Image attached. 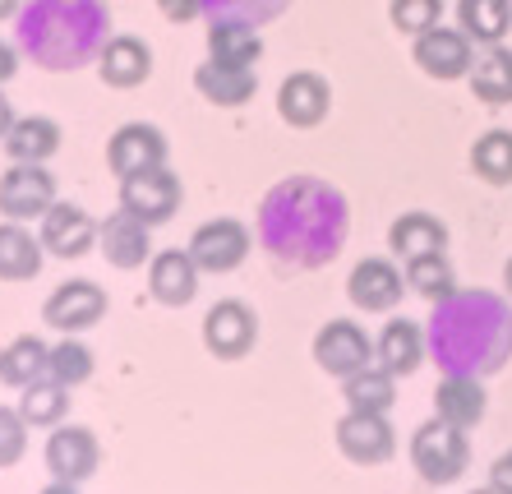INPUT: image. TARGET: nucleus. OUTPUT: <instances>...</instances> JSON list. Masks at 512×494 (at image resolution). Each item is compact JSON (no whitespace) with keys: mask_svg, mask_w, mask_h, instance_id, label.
<instances>
[{"mask_svg":"<svg viewBox=\"0 0 512 494\" xmlns=\"http://www.w3.org/2000/svg\"><path fill=\"white\" fill-rule=\"evenodd\" d=\"M466 462H471V444H466L462 425L434 416V421H425L411 434V467L429 485H453L466 471Z\"/></svg>","mask_w":512,"mask_h":494,"instance_id":"obj_1","label":"nucleus"},{"mask_svg":"<svg viewBox=\"0 0 512 494\" xmlns=\"http://www.w3.org/2000/svg\"><path fill=\"white\" fill-rule=\"evenodd\" d=\"M337 448L360 467H379L397 453V434L388 425V411H346L337 421Z\"/></svg>","mask_w":512,"mask_h":494,"instance_id":"obj_2","label":"nucleus"},{"mask_svg":"<svg viewBox=\"0 0 512 494\" xmlns=\"http://www.w3.org/2000/svg\"><path fill=\"white\" fill-rule=\"evenodd\" d=\"M374 361V342L365 338V328H356L351 319H333L319 328L314 338V365L333 379H351Z\"/></svg>","mask_w":512,"mask_h":494,"instance_id":"obj_3","label":"nucleus"},{"mask_svg":"<svg viewBox=\"0 0 512 494\" xmlns=\"http://www.w3.org/2000/svg\"><path fill=\"white\" fill-rule=\"evenodd\" d=\"M203 342L217 361H240L245 351L259 342V319H254L250 305L240 301H217L203 319Z\"/></svg>","mask_w":512,"mask_h":494,"instance_id":"obj_4","label":"nucleus"},{"mask_svg":"<svg viewBox=\"0 0 512 494\" xmlns=\"http://www.w3.org/2000/svg\"><path fill=\"white\" fill-rule=\"evenodd\" d=\"M107 162L120 181H125V176H139V171L167 167V134L157 130V125H143V121L120 125L107 144Z\"/></svg>","mask_w":512,"mask_h":494,"instance_id":"obj_5","label":"nucleus"},{"mask_svg":"<svg viewBox=\"0 0 512 494\" xmlns=\"http://www.w3.org/2000/svg\"><path fill=\"white\" fill-rule=\"evenodd\" d=\"M120 208H130L134 217L148 222V227H153V222H167V217H176V208H180V181L167 167L125 176V181H120Z\"/></svg>","mask_w":512,"mask_h":494,"instance_id":"obj_6","label":"nucleus"},{"mask_svg":"<svg viewBox=\"0 0 512 494\" xmlns=\"http://www.w3.org/2000/svg\"><path fill=\"white\" fill-rule=\"evenodd\" d=\"M190 254H194V264H199V273H231V268H240V259L250 254V231L240 227L236 217L203 222V227L194 231Z\"/></svg>","mask_w":512,"mask_h":494,"instance_id":"obj_7","label":"nucleus"},{"mask_svg":"<svg viewBox=\"0 0 512 494\" xmlns=\"http://www.w3.org/2000/svg\"><path fill=\"white\" fill-rule=\"evenodd\" d=\"M56 204V181H51L42 162H14L0 176V213L5 217H42Z\"/></svg>","mask_w":512,"mask_h":494,"instance_id":"obj_8","label":"nucleus"},{"mask_svg":"<svg viewBox=\"0 0 512 494\" xmlns=\"http://www.w3.org/2000/svg\"><path fill=\"white\" fill-rule=\"evenodd\" d=\"M416 65L429 79H462L476 65V51H471V37L462 28H443L434 24L429 33L416 37Z\"/></svg>","mask_w":512,"mask_h":494,"instance_id":"obj_9","label":"nucleus"},{"mask_svg":"<svg viewBox=\"0 0 512 494\" xmlns=\"http://www.w3.org/2000/svg\"><path fill=\"white\" fill-rule=\"evenodd\" d=\"M102 314H107V296H102V287H97V282H84V278L56 287L47 296V305H42V319H47L51 328H60V333L93 328Z\"/></svg>","mask_w":512,"mask_h":494,"instance_id":"obj_10","label":"nucleus"},{"mask_svg":"<svg viewBox=\"0 0 512 494\" xmlns=\"http://www.w3.org/2000/svg\"><path fill=\"white\" fill-rule=\"evenodd\" d=\"M97 439L93 430H84V425H56V434L47 439V471L56 476V481H88L97 471Z\"/></svg>","mask_w":512,"mask_h":494,"instance_id":"obj_11","label":"nucleus"},{"mask_svg":"<svg viewBox=\"0 0 512 494\" xmlns=\"http://www.w3.org/2000/svg\"><path fill=\"white\" fill-rule=\"evenodd\" d=\"M328 107H333V88H328V79H319V74H310V70H300V74H291V79H282L277 111H282L286 125L310 130V125H319L323 116H328Z\"/></svg>","mask_w":512,"mask_h":494,"instance_id":"obj_12","label":"nucleus"},{"mask_svg":"<svg viewBox=\"0 0 512 494\" xmlns=\"http://www.w3.org/2000/svg\"><path fill=\"white\" fill-rule=\"evenodd\" d=\"M97 74H102V84H111V88H139L143 79L153 74V51H148V42H139V37L116 33L97 51Z\"/></svg>","mask_w":512,"mask_h":494,"instance_id":"obj_13","label":"nucleus"},{"mask_svg":"<svg viewBox=\"0 0 512 494\" xmlns=\"http://www.w3.org/2000/svg\"><path fill=\"white\" fill-rule=\"evenodd\" d=\"M97 227H93V217L84 213V208H74V204H51L47 213H42V250L56 254V259H79V254L93 245Z\"/></svg>","mask_w":512,"mask_h":494,"instance_id":"obj_14","label":"nucleus"},{"mask_svg":"<svg viewBox=\"0 0 512 494\" xmlns=\"http://www.w3.org/2000/svg\"><path fill=\"white\" fill-rule=\"evenodd\" d=\"M402 282H406V273H397L388 259H365V264L351 268L346 291H351V305H356V310L383 314L402 301Z\"/></svg>","mask_w":512,"mask_h":494,"instance_id":"obj_15","label":"nucleus"},{"mask_svg":"<svg viewBox=\"0 0 512 494\" xmlns=\"http://www.w3.org/2000/svg\"><path fill=\"white\" fill-rule=\"evenodd\" d=\"M97 241H102L107 264H116V268H139L143 259L153 254V245H148V222L134 217L130 208L111 213L107 222H102V231H97Z\"/></svg>","mask_w":512,"mask_h":494,"instance_id":"obj_16","label":"nucleus"},{"mask_svg":"<svg viewBox=\"0 0 512 494\" xmlns=\"http://www.w3.org/2000/svg\"><path fill=\"white\" fill-rule=\"evenodd\" d=\"M194 88H199L213 107H240V102H250L259 79H254V65H227V61H208L194 70Z\"/></svg>","mask_w":512,"mask_h":494,"instance_id":"obj_17","label":"nucleus"},{"mask_svg":"<svg viewBox=\"0 0 512 494\" xmlns=\"http://www.w3.org/2000/svg\"><path fill=\"white\" fill-rule=\"evenodd\" d=\"M148 287L162 305H185L199 291V264L190 250H162L148 268Z\"/></svg>","mask_w":512,"mask_h":494,"instance_id":"obj_18","label":"nucleus"},{"mask_svg":"<svg viewBox=\"0 0 512 494\" xmlns=\"http://www.w3.org/2000/svg\"><path fill=\"white\" fill-rule=\"evenodd\" d=\"M434 416L471 430V425L485 421V388H480L471 374H448V379L434 388Z\"/></svg>","mask_w":512,"mask_h":494,"instance_id":"obj_19","label":"nucleus"},{"mask_svg":"<svg viewBox=\"0 0 512 494\" xmlns=\"http://www.w3.org/2000/svg\"><path fill=\"white\" fill-rule=\"evenodd\" d=\"M374 356H379V365L388 374H411L420 365V356H425V338H420V328L411 324V319H388L379 333V342H374Z\"/></svg>","mask_w":512,"mask_h":494,"instance_id":"obj_20","label":"nucleus"},{"mask_svg":"<svg viewBox=\"0 0 512 494\" xmlns=\"http://www.w3.org/2000/svg\"><path fill=\"white\" fill-rule=\"evenodd\" d=\"M388 245H393V254H402V259L443 254L448 250V227H443L439 217H429V213H406V217H397L393 222Z\"/></svg>","mask_w":512,"mask_h":494,"instance_id":"obj_21","label":"nucleus"},{"mask_svg":"<svg viewBox=\"0 0 512 494\" xmlns=\"http://www.w3.org/2000/svg\"><path fill=\"white\" fill-rule=\"evenodd\" d=\"M208 56L227 65H254L263 56V37L245 19H213V28H208Z\"/></svg>","mask_w":512,"mask_h":494,"instance_id":"obj_22","label":"nucleus"},{"mask_svg":"<svg viewBox=\"0 0 512 494\" xmlns=\"http://www.w3.org/2000/svg\"><path fill=\"white\" fill-rule=\"evenodd\" d=\"M0 144H5V153H10L14 162H47L60 148V125L51 121V116H24V121L10 125V134H5Z\"/></svg>","mask_w":512,"mask_h":494,"instance_id":"obj_23","label":"nucleus"},{"mask_svg":"<svg viewBox=\"0 0 512 494\" xmlns=\"http://www.w3.org/2000/svg\"><path fill=\"white\" fill-rule=\"evenodd\" d=\"M457 19H462V33L471 42H503L512 28V0H457Z\"/></svg>","mask_w":512,"mask_h":494,"instance_id":"obj_24","label":"nucleus"},{"mask_svg":"<svg viewBox=\"0 0 512 494\" xmlns=\"http://www.w3.org/2000/svg\"><path fill=\"white\" fill-rule=\"evenodd\" d=\"M42 268V241H33L19 222H0V278L24 282Z\"/></svg>","mask_w":512,"mask_h":494,"instance_id":"obj_25","label":"nucleus"},{"mask_svg":"<svg viewBox=\"0 0 512 494\" xmlns=\"http://www.w3.org/2000/svg\"><path fill=\"white\" fill-rule=\"evenodd\" d=\"M47 356H51V347L42 338H14L10 347H0V379L10 388H28L33 379H42L47 374Z\"/></svg>","mask_w":512,"mask_h":494,"instance_id":"obj_26","label":"nucleus"},{"mask_svg":"<svg viewBox=\"0 0 512 494\" xmlns=\"http://www.w3.org/2000/svg\"><path fill=\"white\" fill-rule=\"evenodd\" d=\"M471 88H476V97L480 102H489V107L512 102V51L494 42V47L471 65Z\"/></svg>","mask_w":512,"mask_h":494,"instance_id":"obj_27","label":"nucleus"},{"mask_svg":"<svg viewBox=\"0 0 512 494\" xmlns=\"http://www.w3.org/2000/svg\"><path fill=\"white\" fill-rule=\"evenodd\" d=\"M342 393H346V407L351 411H388L397 398L393 374L383 370V365H365L360 374L342 379Z\"/></svg>","mask_w":512,"mask_h":494,"instance_id":"obj_28","label":"nucleus"},{"mask_svg":"<svg viewBox=\"0 0 512 494\" xmlns=\"http://www.w3.org/2000/svg\"><path fill=\"white\" fill-rule=\"evenodd\" d=\"M70 388L60 384V379H51V374H42V379H33V384L24 388V402H19V416H24L28 425H60V416L70 411Z\"/></svg>","mask_w":512,"mask_h":494,"instance_id":"obj_29","label":"nucleus"},{"mask_svg":"<svg viewBox=\"0 0 512 494\" xmlns=\"http://www.w3.org/2000/svg\"><path fill=\"white\" fill-rule=\"evenodd\" d=\"M406 287L429 296V301H448L457 291L453 264H448V250L443 254H420V259H406Z\"/></svg>","mask_w":512,"mask_h":494,"instance_id":"obj_30","label":"nucleus"},{"mask_svg":"<svg viewBox=\"0 0 512 494\" xmlns=\"http://www.w3.org/2000/svg\"><path fill=\"white\" fill-rule=\"evenodd\" d=\"M471 167L485 176L489 185H508L512 181V130H489L471 148Z\"/></svg>","mask_w":512,"mask_h":494,"instance_id":"obj_31","label":"nucleus"},{"mask_svg":"<svg viewBox=\"0 0 512 494\" xmlns=\"http://www.w3.org/2000/svg\"><path fill=\"white\" fill-rule=\"evenodd\" d=\"M47 374L51 379H60L65 388H74V384H84L88 374H93V351L84 347V342H60V347H51V356H47Z\"/></svg>","mask_w":512,"mask_h":494,"instance_id":"obj_32","label":"nucleus"},{"mask_svg":"<svg viewBox=\"0 0 512 494\" xmlns=\"http://www.w3.org/2000/svg\"><path fill=\"white\" fill-rule=\"evenodd\" d=\"M443 19V0H393V28L397 33H429Z\"/></svg>","mask_w":512,"mask_h":494,"instance_id":"obj_33","label":"nucleus"},{"mask_svg":"<svg viewBox=\"0 0 512 494\" xmlns=\"http://www.w3.org/2000/svg\"><path fill=\"white\" fill-rule=\"evenodd\" d=\"M28 448V421L19 411L0 407V467H14Z\"/></svg>","mask_w":512,"mask_h":494,"instance_id":"obj_34","label":"nucleus"},{"mask_svg":"<svg viewBox=\"0 0 512 494\" xmlns=\"http://www.w3.org/2000/svg\"><path fill=\"white\" fill-rule=\"evenodd\" d=\"M157 10L167 14L171 24H190V19H199L203 0H157Z\"/></svg>","mask_w":512,"mask_h":494,"instance_id":"obj_35","label":"nucleus"},{"mask_svg":"<svg viewBox=\"0 0 512 494\" xmlns=\"http://www.w3.org/2000/svg\"><path fill=\"white\" fill-rule=\"evenodd\" d=\"M489 485L499 494H512V453H499L494 467H489Z\"/></svg>","mask_w":512,"mask_h":494,"instance_id":"obj_36","label":"nucleus"},{"mask_svg":"<svg viewBox=\"0 0 512 494\" xmlns=\"http://www.w3.org/2000/svg\"><path fill=\"white\" fill-rule=\"evenodd\" d=\"M14 70H19V56H14L10 42H0V84H5V79H10Z\"/></svg>","mask_w":512,"mask_h":494,"instance_id":"obj_37","label":"nucleus"},{"mask_svg":"<svg viewBox=\"0 0 512 494\" xmlns=\"http://www.w3.org/2000/svg\"><path fill=\"white\" fill-rule=\"evenodd\" d=\"M10 125H14V107H10V97L0 93V139L10 134Z\"/></svg>","mask_w":512,"mask_h":494,"instance_id":"obj_38","label":"nucleus"},{"mask_svg":"<svg viewBox=\"0 0 512 494\" xmlns=\"http://www.w3.org/2000/svg\"><path fill=\"white\" fill-rule=\"evenodd\" d=\"M42 494H79V485H70V481H56V485H47Z\"/></svg>","mask_w":512,"mask_h":494,"instance_id":"obj_39","label":"nucleus"},{"mask_svg":"<svg viewBox=\"0 0 512 494\" xmlns=\"http://www.w3.org/2000/svg\"><path fill=\"white\" fill-rule=\"evenodd\" d=\"M14 10H19V0H0V19H10Z\"/></svg>","mask_w":512,"mask_h":494,"instance_id":"obj_40","label":"nucleus"},{"mask_svg":"<svg viewBox=\"0 0 512 494\" xmlns=\"http://www.w3.org/2000/svg\"><path fill=\"white\" fill-rule=\"evenodd\" d=\"M503 282H508V291H512V259L503 264Z\"/></svg>","mask_w":512,"mask_h":494,"instance_id":"obj_41","label":"nucleus"},{"mask_svg":"<svg viewBox=\"0 0 512 494\" xmlns=\"http://www.w3.org/2000/svg\"><path fill=\"white\" fill-rule=\"evenodd\" d=\"M471 494H499V490H494V485H489V490H471Z\"/></svg>","mask_w":512,"mask_h":494,"instance_id":"obj_42","label":"nucleus"}]
</instances>
